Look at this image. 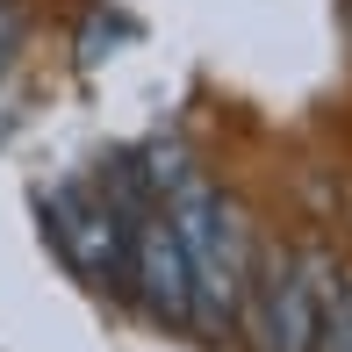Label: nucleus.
I'll use <instances>...</instances> for the list:
<instances>
[{
	"label": "nucleus",
	"mask_w": 352,
	"mask_h": 352,
	"mask_svg": "<svg viewBox=\"0 0 352 352\" xmlns=\"http://www.w3.org/2000/svg\"><path fill=\"white\" fill-rule=\"evenodd\" d=\"M331 295H338V280H331L324 252L274 259L266 280H259V352H316Z\"/></svg>",
	"instance_id": "f03ea898"
},
{
	"label": "nucleus",
	"mask_w": 352,
	"mask_h": 352,
	"mask_svg": "<svg viewBox=\"0 0 352 352\" xmlns=\"http://www.w3.org/2000/svg\"><path fill=\"white\" fill-rule=\"evenodd\" d=\"M130 280L144 295V309L158 324H195V295H187V252H180V230H173L166 201L137 223V245H130Z\"/></svg>",
	"instance_id": "20e7f679"
},
{
	"label": "nucleus",
	"mask_w": 352,
	"mask_h": 352,
	"mask_svg": "<svg viewBox=\"0 0 352 352\" xmlns=\"http://www.w3.org/2000/svg\"><path fill=\"white\" fill-rule=\"evenodd\" d=\"M338 309H345V324H352V280H345V287H338Z\"/></svg>",
	"instance_id": "0eeeda50"
},
{
	"label": "nucleus",
	"mask_w": 352,
	"mask_h": 352,
	"mask_svg": "<svg viewBox=\"0 0 352 352\" xmlns=\"http://www.w3.org/2000/svg\"><path fill=\"white\" fill-rule=\"evenodd\" d=\"M22 36H29V14H22V0H0V72L14 65V51H22Z\"/></svg>",
	"instance_id": "39448f33"
},
{
	"label": "nucleus",
	"mask_w": 352,
	"mask_h": 352,
	"mask_svg": "<svg viewBox=\"0 0 352 352\" xmlns=\"http://www.w3.org/2000/svg\"><path fill=\"white\" fill-rule=\"evenodd\" d=\"M166 216L180 230V252H187V295H195V331H230L237 309H245V280H252V259H245V223L237 209L216 195L201 173H180L166 187Z\"/></svg>",
	"instance_id": "f257e3e1"
},
{
	"label": "nucleus",
	"mask_w": 352,
	"mask_h": 352,
	"mask_svg": "<svg viewBox=\"0 0 352 352\" xmlns=\"http://www.w3.org/2000/svg\"><path fill=\"white\" fill-rule=\"evenodd\" d=\"M316 352H352V324H345L338 295H331V309H324V331H316Z\"/></svg>",
	"instance_id": "423d86ee"
},
{
	"label": "nucleus",
	"mask_w": 352,
	"mask_h": 352,
	"mask_svg": "<svg viewBox=\"0 0 352 352\" xmlns=\"http://www.w3.org/2000/svg\"><path fill=\"white\" fill-rule=\"evenodd\" d=\"M51 237L65 245V259L87 274L94 287H122L130 280V245H137V223H122L108 209L101 195H87V187H51Z\"/></svg>",
	"instance_id": "7ed1b4c3"
}]
</instances>
